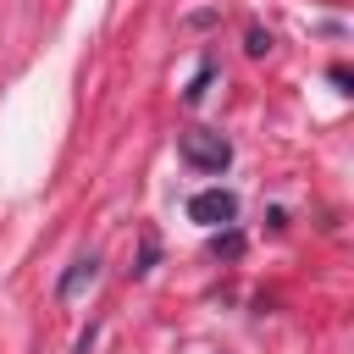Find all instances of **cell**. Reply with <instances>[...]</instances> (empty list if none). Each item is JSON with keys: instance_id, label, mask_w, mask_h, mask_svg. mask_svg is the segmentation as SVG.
<instances>
[{"instance_id": "1", "label": "cell", "mask_w": 354, "mask_h": 354, "mask_svg": "<svg viewBox=\"0 0 354 354\" xmlns=\"http://www.w3.org/2000/svg\"><path fill=\"white\" fill-rule=\"evenodd\" d=\"M177 155H183L194 171H221V166L232 160V144H227L221 133H210V127H188V133L177 138Z\"/></svg>"}, {"instance_id": "2", "label": "cell", "mask_w": 354, "mask_h": 354, "mask_svg": "<svg viewBox=\"0 0 354 354\" xmlns=\"http://www.w3.org/2000/svg\"><path fill=\"white\" fill-rule=\"evenodd\" d=\"M188 216H194V221H205V227H227V221L238 216V199H232L227 188H205V194H194V199H188Z\"/></svg>"}, {"instance_id": "3", "label": "cell", "mask_w": 354, "mask_h": 354, "mask_svg": "<svg viewBox=\"0 0 354 354\" xmlns=\"http://www.w3.org/2000/svg\"><path fill=\"white\" fill-rule=\"evenodd\" d=\"M100 282V260L94 254H83V260H72V271L61 277V299H77L83 288H94Z\"/></svg>"}, {"instance_id": "4", "label": "cell", "mask_w": 354, "mask_h": 354, "mask_svg": "<svg viewBox=\"0 0 354 354\" xmlns=\"http://www.w3.org/2000/svg\"><path fill=\"white\" fill-rule=\"evenodd\" d=\"M266 50H271V33L254 28V33H249V55H266Z\"/></svg>"}]
</instances>
